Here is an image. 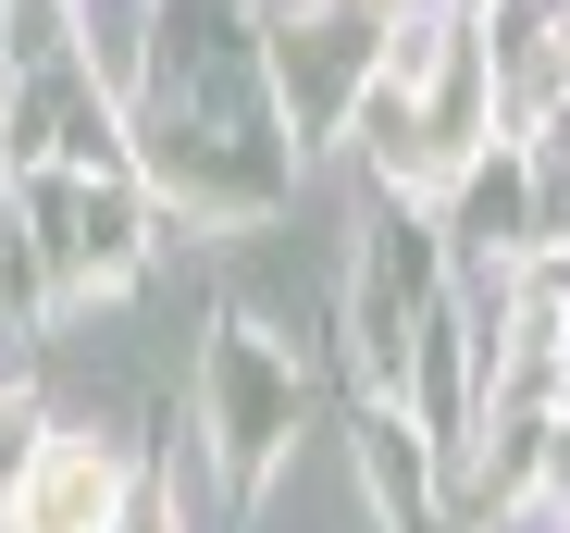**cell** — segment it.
<instances>
[{
  "label": "cell",
  "instance_id": "6da1fadb",
  "mask_svg": "<svg viewBox=\"0 0 570 533\" xmlns=\"http://www.w3.org/2000/svg\"><path fill=\"white\" fill-rule=\"evenodd\" d=\"M125 521V460L100 434H50L13 484V533H112Z\"/></svg>",
  "mask_w": 570,
  "mask_h": 533
}]
</instances>
